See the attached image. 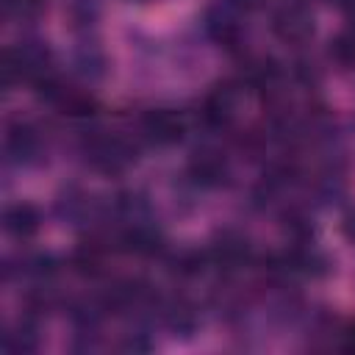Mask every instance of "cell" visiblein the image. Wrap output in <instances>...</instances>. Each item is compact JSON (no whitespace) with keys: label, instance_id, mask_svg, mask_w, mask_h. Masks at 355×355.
<instances>
[{"label":"cell","instance_id":"1","mask_svg":"<svg viewBox=\"0 0 355 355\" xmlns=\"http://www.w3.org/2000/svg\"><path fill=\"white\" fill-rule=\"evenodd\" d=\"M349 233L355 236V216H352V222H349Z\"/></svg>","mask_w":355,"mask_h":355}]
</instances>
